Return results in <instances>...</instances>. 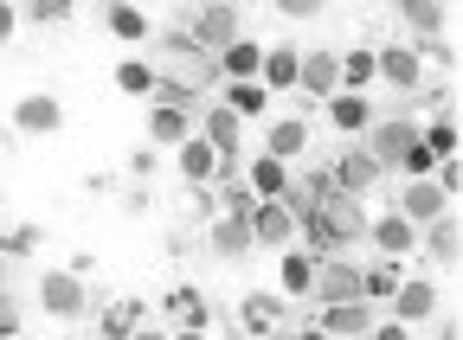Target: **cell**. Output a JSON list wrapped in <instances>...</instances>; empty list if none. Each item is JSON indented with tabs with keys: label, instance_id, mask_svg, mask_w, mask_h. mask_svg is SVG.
I'll return each mask as SVG.
<instances>
[{
	"label": "cell",
	"instance_id": "cell-1",
	"mask_svg": "<svg viewBox=\"0 0 463 340\" xmlns=\"http://www.w3.org/2000/svg\"><path fill=\"white\" fill-rule=\"evenodd\" d=\"M361 148L373 154V167L386 174V167H399L405 154L419 148V123H412V116H392V123H373V129L361 135Z\"/></svg>",
	"mask_w": 463,
	"mask_h": 340
},
{
	"label": "cell",
	"instance_id": "cell-2",
	"mask_svg": "<svg viewBox=\"0 0 463 340\" xmlns=\"http://www.w3.org/2000/svg\"><path fill=\"white\" fill-rule=\"evenodd\" d=\"M297 84H303V109L309 103H328V96H341V51H303L297 59Z\"/></svg>",
	"mask_w": 463,
	"mask_h": 340
},
{
	"label": "cell",
	"instance_id": "cell-3",
	"mask_svg": "<svg viewBox=\"0 0 463 340\" xmlns=\"http://www.w3.org/2000/svg\"><path fill=\"white\" fill-rule=\"evenodd\" d=\"M309 302H322V308H335V302H361V263H347V257H328V263H316Z\"/></svg>",
	"mask_w": 463,
	"mask_h": 340
},
{
	"label": "cell",
	"instance_id": "cell-4",
	"mask_svg": "<svg viewBox=\"0 0 463 340\" xmlns=\"http://www.w3.org/2000/svg\"><path fill=\"white\" fill-rule=\"evenodd\" d=\"M245 225H251V244H264V251H289V244H297V212H289L283 199H258Z\"/></svg>",
	"mask_w": 463,
	"mask_h": 340
},
{
	"label": "cell",
	"instance_id": "cell-5",
	"mask_svg": "<svg viewBox=\"0 0 463 340\" xmlns=\"http://www.w3.org/2000/svg\"><path fill=\"white\" fill-rule=\"evenodd\" d=\"M219 161H239V148H245V123L239 116H232V109L225 103H213V109H200V129H194Z\"/></svg>",
	"mask_w": 463,
	"mask_h": 340
},
{
	"label": "cell",
	"instance_id": "cell-6",
	"mask_svg": "<svg viewBox=\"0 0 463 340\" xmlns=\"http://www.w3.org/2000/svg\"><path fill=\"white\" fill-rule=\"evenodd\" d=\"M39 302H45V315H58V321H78V315H84V282H78L71 270H45V276H39Z\"/></svg>",
	"mask_w": 463,
	"mask_h": 340
},
{
	"label": "cell",
	"instance_id": "cell-7",
	"mask_svg": "<svg viewBox=\"0 0 463 340\" xmlns=\"http://www.w3.org/2000/svg\"><path fill=\"white\" fill-rule=\"evenodd\" d=\"M373 78H386L392 90H419L425 84V65L412 45H373Z\"/></svg>",
	"mask_w": 463,
	"mask_h": 340
},
{
	"label": "cell",
	"instance_id": "cell-8",
	"mask_svg": "<svg viewBox=\"0 0 463 340\" xmlns=\"http://www.w3.org/2000/svg\"><path fill=\"white\" fill-rule=\"evenodd\" d=\"M309 327H322L328 340H367L373 334V308L367 302H335V308H316Z\"/></svg>",
	"mask_w": 463,
	"mask_h": 340
},
{
	"label": "cell",
	"instance_id": "cell-9",
	"mask_svg": "<svg viewBox=\"0 0 463 340\" xmlns=\"http://www.w3.org/2000/svg\"><path fill=\"white\" fill-rule=\"evenodd\" d=\"M450 212V199L431 187V180H405V193H399V218L412 225V232H425L431 218H444Z\"/></svg>",
	"mask_w": 463,
	"mask_h": 340
},
{
	"label": "cell",
	"instance_id": "cell-10",
	"mask_svg": "<svg viewBox=\"0 0 463 340\" xmlns=\"http://www.w3.org/2000/svg\"><path fill=\"white\" fill-rule=\"evenodd\" d=\"M367 244H373L386 263H399L405 251H419V232H412L399 212H386V218H367Z\"/></svg>",
	"mask_w": 463,
	"mask_h": 340
},
{
	"label": "cell",
	"instance_id": "cell-11",
	"mask_svg": "<svg viewBox=\"0 0 463 340\" xmlns=\"http://www.w3.org/2000/svg\"><path fill=\"white\" fill-rule=\"evenodd\" d=\"M431 315H438V289H431L425 276H412V282H399V289H392V321H399V327L431 321Z\"/></svg>",
	"mask_w": 463,
	"mask_h": 340
},
{
	"label": "cell",
	"instance_id": "cell-12",
	"mask_svg": "<svg viewBox=\"0 0 463 340\" xmlns=\"http://www.w3.org/2000/svg\"><path fill=\"white\" fill-rule=\"evenodd\" d=\"M328 174H335V193L354 199V193H367V187L380 180V167H373V154H367V148H347V154L328 167Z\"/></svg>",
	"mask_w": 463,
	"mask_h": 340
},
{
	"label": "cell",
	"instance_id": "cell-13",
	"mask_svg": "<svg viewBox=\"0 0 463 340\" xmlns=\"http://www.w3.org/2000/svg\"><path fill=\"white\" fill-rule=\"evenodd\" d=\"M303 148H309V116H283V123H270V129H264V154H270V161H283V167L297 161Z\"/></svg>",
	"mask_w": 463,
	"mask_h": 340
},
{
	"label": "cell",
	"instance_id": "cell-14",
	"mask_svg": "<svg viewBox=\"0 0 463 340\" xmlns=\"http://www.w3.org/2000/svg\"><path fill=\"white\" fill-rule=\"evenodd\" d=\"M297 59L303 51L297 45H264V59H258V84L277 96V90H297Z\"/></svg>",
	"mask_w": 463,
	"mask_h": 340
},
{
	"label": "cell",
	"instance_id": "cell-15",
	"mask_svg": "<svg viewBox=\"0 0 463 340\" xmlns=\"http://www.w3.org/2000/svg\"><path fill=\"white\" fill-rule=\"evenodd\" d=\"M14 123L26 129V135H52L58 123H65V103H58V96H20V109H14Z\"/></svg>",
	"mask_w": 463,
	"mask_h": 340
},
{
	"label": "cell",
	"instance_id": "cell-16",
	"mask_svg": "<svg viewBox=\"0 0 463 340\" xmlns=\"http://www.w3.org/2000/svg\"><path fill=\"white\" fill-rule=\"evenodd\" d=\"M328 123H335L341 135H367V129H373V103L354 96V90H341V96H328Z\"/></svg>",
	"mask_w": 463,
	"mask_h": 340
},
{
	"label": "cell",
	"instance_id": "cell-17",
	"mask_svg": "<svg viewBox=\"0 0 463 340\" xmlns=\"http://www.w3.org/2000/svg\"><path fill=\"white\" fill-rule=\"evenodd\" d=\"M277 321H283V296L258 289V296L239 302V327H245V334H277Z\"/></svg>",
	"mask_w": 463,
	"mask_h": 340
},
{
	"label": "cell",
	"instance_id": "cell-18",
	"mask_svg": "<svg viewBox=\"0 0 463 340\" xmlns=\"http://www.w3.org/2000/svg\"><path fill=\"white\" fill-rule=\"evenodd\" d=\"M245 187H251V199H283V193H289V167H283V161H270V154H251Z\"/></svg>",
	"mask_w": 463,
	"mask_h": 340
},
{
	"label": "cell",
	"instance_id": "cell-19",
	"mask_svg": "<svg viewBox=\"0 0 463 340\" xmlns=\"http://www.w3.org/2000/svg\"><path fill=\"white\" fill-rule=\"evenodd\" d=\"M136 327H148V302H109V308H103V321H97V334H103V340H129Z\"/></svg>",
	"mask_w": 463,
	"mask_h": 340
},
{
	"label": "cell",
	"instance_id": "cell-20",
	"mask_svg": "<svg viewBox=\"0 0 463 340\" xmlns=\"http://www.w3.org/2000/svg\"><path fill=\"white\" fill-rule=\"evenodd\" d=\"M309 282H316V257H303V251H283V263H277V296H309Z\"/></svg>",
	"mask_w": 463,
	"mask_h": 340
},
{
	"label": "cell",
	"instance_id": "cell-21",
	"mask_svg": "<svg viewBox=\"0 0 463 340\" xmlns=\"http://www.w3.org/2000/svg\"><path fill=\"white\" fill-rule=\"evenodd\" d=\"M194 32H200V45H232L239 39V7H200V20H194Z\"/></svg>",
	"mask_w": 463,
	"mask_h": 340
},
{
	"label": "cell",
	"instance_id": "cell-22",
	"mask_svg": "<svg viewBox=\"0 0 463 340\" xmlns=\"http://www.w3.org/2000/svg\"><path fill=\"white\" fill-rule=\"evenodd\" d=\"M258 59H264V45H251V39H232V45L219 51L225 84H251V78H258Z\"/></svg>",
	"mask_w": 463,
	"mask_h": 340
},
{
	"label": "cell",
	"instance_id": "cell-23",
	"mask_svg": "<svg viewBox=\"0 0 463 340\" xmlns=\"http://www.w3.org/2000/svg\"><path fill=\"white\" fill-rule=\"evenodd\" d=\"M225 109H232L239 123H258L264 109H270V90H264L258 78H251V84H225Z\"/></svg>",
	"mask_w": 463,
	"mask_h": 340
},
{
	"label": "cell",
	"instance_id": "cell-24",
	"mask_svg": "<svg viewBox=\"0 0 463 340\" xmlns=\"http://www.w3.org/2000/svg\"><path fill=\"white\" fill-rule=\"evenodd\" d=\"M194 135V116H187V109H148V142H174V148H181Z\"/></svg>",
	"mask_w": 463,
	"mask_h": 340
},
{
	"label": "cell",
	"instance_id": "cell-25",
	"mask_svg": "<svg viewBox=\"0 0 463 340\" xmlns=\"http://www.w3.org/2000/svg\"><path fill=\"white\" fill-rule=\"evenodd\" d=\"M181 174H187L194 187H206V180L219 174V154H213L200 135H187V142H181Z\"/></svg>",
	"mask_w": 463,
	"mask_h": 340
},
{
	"label": "cell",
	"instance_id": "cell-26",
	"mask_svg": "<svg viewBox=\"0 0 463 340\" xmlns=\"http://www.w3.org/2000/svg\"><path fill=\"white\" fill-rule=\"evenodd\" d=\"M206 238H213L219 257H245V251H251V225H245V218H213Z\"/></svg>",
	"mask_w": 463,
	"mask_h": 340
},
{
	"label": "cell",
	"instance_id": "cell-27",
	"mask_svg": "<svg viewBox=\"0 0 463 340\" xmlns=\"http://www.w3.org/2000/svg\"><path fill=\"white\" fill-rule=\"evenodd\" d=\"M425 251H431L438 263H457V251H463V232H457V218H450V212L425 225Z\"/></svg>",
	"mask_w": 463,
	"mask_h": 340
},
{
	"label": "cell",
	"instance_id": "cell-28",
	"mask_svg": "<svg viewBox=\"0 0 463 340\" xmlns=\"http://www.w3.org/2000/svg\"><path fill=\"white\" fill-rule=\"evenodd\" d=\"M167 315L181 321V327H206V321H213V308H206L200 289H167Z\"/></svg>",
	"mask_w": 463,
	"mask_h": 340
},
{
	"label": "cell",
	"instance_id": "cell-29",
	"mask_svg": "<svg viewBox=\"0 0 463 340\" xmlns=\"http://www.w3.org/2000/svg\"><path fill=\"white\" fill-rule=\"evenodd\" d=\"M373 84V45H354V51H341V90H367Z\"/></svg>",
	"mask_w": 463,
	"mask_h": 340
},
{
	"label": "cell",
	"instance_id": "cell-30",
	"mask_svg": "<svg viewBox=\"0 0 463 340\" xmlns=\"http://www.w3.org/2000/svg\"><path fill=\"white\" fill-rule=\"evenodd\" d=\"M103 26L123 39V45H142V39H148V14H142V7H109Z\"/></svg>",
	"mask_w": 463,
	"mask_h": 340
},
{
	"label": "cell",
	"instance_id": "cell-31",
	"mask_svg": "<svg viewBox=\"0 0 463 340\" xmlns=\"http://www.w3.org/2000/svg\"><path fill=\"white\" fill-rule=\"evenodd\" d=\"M155 65H142V59H123V65H116V90H123V96H155Z\"/></svg>",
	"mask_w": 463,
	"mask_h": 340
},
{
	"label": "cell",
	"instance_id": "cell-32",
	"mask_svg": "<svg viewBox=\"0 0 463 340\" xmlns=\"http://www.w3.org/2000/svg\"><path fill=\"white\" fill-rule=\"evenodd\" d=\"M399 263H373V270H361V302L373 296V302H392V289H399Z\"/></svg>",
	"mask_w": 463,
	"mask_h": 340
},
{
	"label": "cell",
	"instance_id": "cell-33",
	"mask_svg": "<svg viewBox=\"0 0 463 340\" xmlns=\"http://www.w3.org/2000/svg\"><path fill=\"white\" fill-rule=\"evenodd\" d=\"M419 148H425L431 161H457V123H425V129H419Z\"/></svg>",
	"mask_w": 463,
	"mask_h": 340
},
{
	"label": "cell",
	"instance_id": "cell-34",
	"mask_svg": "<svg viewBox=\"0 0 463 340\" xmlns=\"http://www.w3.org/2000/svg\"><path fill=\"white\" fill-rule=\"evenodd\" d=\"M26 20H33V26H65V20H71V7H65V0H33Z\"/></svg>",
	"mask_w": 463,
	"mask_h": 340
},
{
	"label": "cell",
	"instance_id": "cell-35",
	"mask_svg": "<svg viewBox=\"0 0 463 340\" xmlns=\"http://www.w3.org/2000/svg\"><path fill=\"white\" fill-rule=\"evenodd\" d=\"M0 340H20V302L0 289Z\"/></svg>",
	"mask_w": 463,
	"mask_h": 340
},
{
	"label": "cell",
	"instance_id": "cell-36",
	"mask_svg": "<svg viewBox=\"0 0 463 340\" xmlns=\"http://www.w3.org/2000/svg\"><path fill=\"white\" fill-rule=\"evenodd\" d=\"M405 20H412L419 32H438V26H444V7H412V14H405Z\"/></svg>",
	"mask_w": 463,
	"mask_h": 340
},
{
	"label": "cell",
	"instance_id": "cell-37",
	"mask_svg": "<svg viewBox=\"0 0 463 340\" xmlns=\"http://www.w3.org/2000/svg\"><path fill=\"white\" fill-rule=\"evenodd\" d=\"M367 340H412V327H399V321H373Z\"/></svg>",
	"mask_w": 463,
	"mask_h": 340
},
{
	"label": "cell",
	"instance_id": "cell-38",
	"mask_svg": "<svg viewBox=\"0 0 463 340\" xmlns=\"http://www.w3.org/2000/svg\"><path fill=\"white\" fill-rule=\"evenodd\" d=\"M14 26H20V7H0V45L14 39Z\"/></svg>",
	"mask_w": 463,
	"mask_h": 340
},
{
	"label": "cell",
	"instance_id": "cell-39",
	"mask_svg": "<svg viewBox=\"0 0 463 340\" xmlns=\"http://www.w3.org/2000/svg\"><path fill=\"white\" fill-rule=\"evenodd\" d=\"M277 340H328L322 327H297V334H277Z\"/></svg>",
	"mask_w": 463,
	"mask_h": 340
},
{
	"label": "cell",
	"instance_id": "cell-40",
	"mask_svg": "<svg viewBox=\"0 0 463 340\" xmlns=\"http://www.w3.org/2000/svg\"><path fill=\"white\" fill-rule=\"evenodd\" d=\"M129 340H167V327H136Z\"/></svg>",
	"mask_w": 463,
	"mask_h": 340
},
{
	"label": "cell",
	"instance_id": "cell-41",
	"mask_svg": "<svg viewBox=\"0 0 463 340\" xmlns=\"http://www.w3.org/2000/svg\"><path fill=\"white\" fill-rule=\"evenodd\" d=\"M167 340H206V327H181V334H167Z\"/></svg>",
	"mask_w": 463,
	"mask_h": 340
},
{
	"label": "cell",
	"instance_id": "cell-42",
	"mask_svg": "<svg viewBox=\"0 0 463 340\" xmlns=\"http://www.w3.org/2000/svg\"><path fill=\"white\" fill-rule=\"evenodd\" d=\"M0 276H7V257H0Z\"/></svg>",
	"mask_w": 463,
	"mask_h": 340
},
{
	"label": "cell",
	"instance_id": "cell-43",
	"mask_svg": "<svg viewBox=\"0 0 463 340\" xmlns=\"http://www.w3.org/2000/svg\"><path fill=\"white\" fill-rule=\"evenodd\" d=\"M84 340H103V334H84Z\"/></svg>",
	"mask_w": 463,
	"mask_h": 340
}]
</instances>
